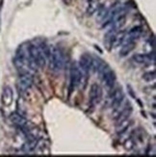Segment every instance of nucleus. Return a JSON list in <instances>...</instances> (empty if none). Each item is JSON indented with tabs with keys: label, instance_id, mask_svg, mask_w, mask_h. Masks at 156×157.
I'll list each match as a JSON object with an SVG mask.
<instances>
[{
	"label": "nucleus",
	"instance_id": "obj_3",
	"mask_svg": "<svg viewBox=\"0 0 156 157\" xmlns=\"http://www.w3.org/2000/svg\"><path fill=\"white\" fill-rule=\"evenodd\" d=\"M97 74L99 75V78L102 81V83L105 85V87L107 89H113L115 83H116V74L113 71V70L108 66L107 64H105L101 69L99 70V71L97 72Z\"/></svg>",
	"mask_w": 156,
	"mask_h": 157
},
{
	"label": "nucleus",
	"instance_id": "obj_8",
	"mask_svg": "<svg viewBox=\"0 0 156 157\" xmlns=\"http://www.w3.org/2000/svg\"><path fill=\"white\" fill-rule=\"evenodd\" d=\"M90 103L93 106H96L101 101L102 98V89L99 85L97 83H93L91 86V90H90Z\"/></svg>",
	"mask_w": 156,
	"mask_h": 157
},
{
	"label": "nucleus",
	"instance_id": "obj_9",
	"mask_svg": "<svg viewBox=\"0 0 156 157\" xmlns=\"http://www.w3.org/2000/svg\"><path fill=\"white\" fill-rule=\"evenodd\" d=\"M124 99V93L121 88H117L116 90L110 94L109 97V104L112 109H115L119 106Z\"/></svg>",
	"mask_w": 156,
	"mask_h": 157
},
{
	"label": "nucleus",
	"instance_id": "obj_15",
	"mask_svg": "<svg viewBox=\"0 0 156 157\" xmlns=\"http://www.w3.org/2000/svg\"><path fill=\"white\" fill-rule=\"evenodd\" d=\"M143 79L146 82H151L155 80V71H147L143 74Z\"/></svg>",
	"mask_w": 156,
	"mask_h": 157
},
{
	"label": "nucleus",
	"instance_id": "obj_11",
	"mask_svg": "<svg viewBox=\"0 0 156 157\" xmlns=\"http://www.w3.org/2000/svg\"><path fill=\"white\" fill-rule=\"evenodd\" d=\"M27 139L28 140H27V142L22 146L21 151L26 154H30L31 152H33L36 149V147L38 146V143H39V140L35 135H30L27 137Z\"/></svg>",
	"mask_w": 156,
	"mask_h": 157
},
{
	"label": "nucleus",
	"instance_id": "obj_5",
	"mask_svg": "<svg viewBox=\"0 0 156 157\" xmlns=\"http://www.w3.org/2000/svg\"><path fill=\"white\" fill-rule=\"evenodd\" d=\"M9 119L12 121V124L13 125H16L25 135H27L31 131V129L29 127V121L25 119L23 115L19 114L18 112H13L10 115Z\"/></svg>",
	"mask_w": 156,
	"mask_h": 157
},
{
	"label": "nucleus",
	"instance_id": "obj_14",
	"mask_svg": "<svg viewBox=\"0 0 156 157\" xmlns=\"http://www.w3.org/2000/svg\"><path fill=\"white\" fill-rule=\"evenodd\" d=\"M130 124H131V121L129 120L128 119L124 120L123 121L119 122V124H116V130L119 134H123L127 130L128 127L130 126Z\"/></svg>",
	"mask_w": 156,
	"mask_h": 157
},
{
	"label": "nucleus",
	"instance_id": "obj_2",
	"mask_svg": "<svg viewBox=\"0 0 156 157\" xmlns=\"http://www.w3.org/2000/svg\"><path fill=\"white\" fill-rule=\"evenodd\" d=\"M49 61V67L54 72H58L63 69L65 64L64 54L59 47L52 45L50 46V56L48 58Z\"/></svg>",
	"mask_w": 156,
	"mask_h": 157
},
{
	"label": "nucleus",
	"instance_id": "obj_4",
	"mask_svg": "<svg viewBox=\"0 0 156 157\" xmlns=\"http://www.w3.org/2000/svg\"><path fill=\"white\" fill-rule=\"evenodd\" d=\"M83 82V76L79 66L76 63H72L70 67V94L79 87Z\"/></svg>",
	"mask_w": 156,
	"mask_h": 157
},
{
	"label": "nucleus",
	"instance_id": "obj_17",
	"mask_svg": "<svg viewBox=\"0 0 156 157\" xmlns=\"http://www.w3.org/2000/svg\"><path fill=\"white\" fill-rule=\"evenodd\" d=\"M2 4H3V0H0V8L2 7Z\"/></svg>",
	"mask_w": 156,
	"mask_h": 157
},
{
	"label": "nucleus",
	"instance_id": "obj_7",
	"mask_svg": "<svg viewBox=\"0 0 156 157\" xmlns=\"http://www.w3.org/2000/svg\"><path fill=\"white\" fill-rule=\"evenodd\" d=\"M92 64H93V56L90 54L84 53L83 55L80 56L79 60V69L82 72V76L88 79V75H89L90 71H92Z\"/></svg>",
	"mask_w": 156,
	"mask_h": 157
},
{
	"label": "nucleus",
	"instance_id": "obj_13",
	"mask_svg": "<svg viewBox=\"0 0 156 157\" xmlns=\"http://www.w3.org/2000/svg\"><path fill=\"white\" fill-rule=\"evenodd\" d=\"M135 47H136L135 42L126 43V44H123V47H121V49L120 50V57H125V56H127L131 51L134 50Z\"/></svg>",
	"mask_w": 156,
	"mask_h": 157
},
{
	"label": "nucleus",
	"instance_id": "obj_16",
	"mask_svg": "<svg viewBox=\"0 0 156 157\" xmlns=\"http://www.w3.org/2000/svg\"><path fill=\"white\" fill-rule=\"evenodd\" d=\"M127 89H129V94H131V97L132 98H135V94H133V90H132V88L130 86H127Z\"/></svg>",
	"mask_w": 156,
	"mask_h": 157
},
{
	"label": "nucleus",
	"instance_id": "obj_12",
	"mask_svg": "<svg viewBox=\"0 0 156 157\" xmlns=\"http://www.w3.org/2000/svg\"><path fill=\"white\" fill-rule=\"evenodd\" d=\"M13 93L12 88L9 86H5L2 92V97H1V101L3 105L5 106H10L13 103Z\"/></svg>",
	"mask_w": 156,
	"mask_h": 157
},
{
	"label": "nucleus",
	"instance_id": "obj_6",
	"mask_svg": "<svg viewBox=\"0 0 156 157\" xmlns=\"http://www.w3.org/2000/svg\"><path fill=\"white\" fill-rule=\"evenodd\" d=\"M33 82H34V79H33L32 74H30L29 72L20 73V75L17 79V88L19 94H22L28 91L32 87Z\"/></svg>",
	"mask_w": 156,
	"mask_h": 157
},
{
	"label": "nucleus",
	"instance_id": "obj_1",
	"mask_svg": "<svg viewBox=\"0 0 156 157\" xmlns=\"http://www.w3.org/2000/svg\"><path fill=\"white\" fill-rule=\"evenodd\" d=\"M28 53L30 57L29 67L32 71H37L38 69H44L46 65V58L44 55L40 47L35 44L28 45Z\"/></svg>",
	"mask_w": 156,
	"mask_h": 157
},
{
	"label": "nucleus",
	"instance_id": "obj_10",
	"mask_svg": "<svg viewBox=\"0 0 156 157\" xmlns=\"http://www.w3.org/2000/svg\"><path fill=\"white\" fill-rule=\"evenodd\" d=\"M132 59L134 60V62H136L138 64H144V65L151 64V63H154V61H155V51L153 50L152 53L150 54L136 53L133 55Z\"/></svg>",
	"mask_w": 156,
	"mask_h": 157
}]
</instances>
